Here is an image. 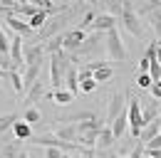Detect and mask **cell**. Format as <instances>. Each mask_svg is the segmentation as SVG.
<instances>
[{"instance_id":"6da1fadb","label":"cell","mask_w":161,"mask_h":158,"mask_svg":"<svg viewBox=\"0 0 161 158\" xmlns=\"http://www.w3.org/2000/svg\"><path fill=\"white\" fill-rule=\"evenodd\" d=\"M102 129H104V126H102L99 116L77 124V146H80V148H92V146H97V138H99Z\"/></svg>"},{"instance_id":"7a4b0ae2","label":"cell","mask_w":161,"mask_h":158,"mask_svg":"<svg viewBox=\"0 0 161 158\" xmlns=\"http://www.w3.org/2000/svg\"><path fill=\"white\" fill-rule=\"evenodd\" d=\"M69 67H72V59H69V55H64V50L57 52V55H50V82H52L55 92L62 89L64 74L69 72Z\"/></svg>"},{"instance_id":"3957f363","label":"cell","mask_w":161,"mask_h":158,"mask_svg":"<svg viewBox=\"0 0 161 158\" xmlns=\"http://www.w3.org/2000/svg\"><path fill=\"white\" fill-rule=\"evenodd\" d=\"M126 114H129V131L139 141L141 131H144V116H141V101L136 97H131L126 101Z\"/></svg>"},{"instance_id":"277c9868","label":"cell","mask_w":161,"mask_h":158,"mask_svg":"<svg viewBox=\"0 0 161 158\" xmlns=\"http://www.w3.org/2000/svg\"><path fill=\"white\" fill-rule=\"evenodd\" d=\"M121 25L129 35L134 37H141L144 35V27H141V18L134 10V3H124V10H121Z\"/></svg>"},{"instance_id":"5b68a950","label":"cell","mask_w":161,"mask_h":158,"mask_svg":"<svg viewBox=\"0 0 161 158\" xmlns=\"http://www.w3.org/2000/svg\"><path fill=\"white\" fill-rule=\"evenodd\" d=\"M104 50H107L109 59H114V62L126 59V50H124V45H121V37H119V32H117V30L107 32V37H104Z\"/></svg>"},{"instance_id":"8992f818","label":"cell","mask_w":161,"mask_h":158,"mask_svg":"<svg viewBox=\"0 0 161 158\" xmlns=\"http://www.w3.org/2000/svg\"><path fill=\"white\" fill-rule=\"evenodd\" d=\"M87 42V32L84 30H69V32H64L62 35V50H67V52H77L82 45Z\"/></svg>"},{"instance_id":"52a82bcc","label":"cell","mask_w":161,"mask_h":158,"mask_svg":"<svg viewBox=\"0 0 161 158\" xmlns=\"http://www.w3.org/2000/svg\"><path fill=\"white\" fill-rule=\"evenodd\" d=\"M124 111H126V99H124V94H112L109 109H107V124L112 126L117 121V116H121Z\"/></svg>"},{"instance_id":"ba28073f","label":"cell","mask_w":161,"mask_h":158,"mask_svg":"<svg viewBox=\"0 0 161 158\" xmlns=\"http://www.w3.org/2000/svg\"><path fill=\"white\" fill-rule=\"evenodd\" d=\"M37 13H40V8H37L35 3H15V5H13V10H8L5 15H13V18H20V20L27 18V22H30Z\"/></svg>"},{"instance_id":"9c48e42d","label":"cell","mask_w":161,"mask_h":158,"mask_svg":"<svg viewBox=\"0 0 161 158\" xmlns=\"http://www.w3.org/2000/svg\"><path fill=\"white\" fill-rule=\"evenodd\" d=\"M5 25L13 30V35H20L22 40L30 37L32 35V27H30V22H25L20 18H13V15H5Z\"/></svg>"},{"instance_id":"30bf717a","label":"cell","mask_w":161,"mask_h":158,"mask_svg":"<svg viewBox=\"0 0 161 158\" xmlns=\"http://www.w3.org/2000/svg\"><path fill=\"white\" fill-rule=\"evenodd\" d=\"M92 30H94V32H102V35H107V32L117 30V18H112L109 13H99L97 20H94V25H92Z\"/></svg>"},{"instance_id":"8fae6325","label":"cell","mask_w":161,"mask_h":158,"mask_svg":"<svg viewBox=\"0 0 161 158\" xmlns=\"http://www.w3.org/2000/svg\"><path fill=\"white\" fill-rule=\"evenodd\" d=\"M55 136L67 141V143H77V124H62V126H57Z\"/></svg>"},{"instance_id":"7c38bea8","label":"cell","mask_w":161,"mask_h":158,"mask_svg":"<svg viewBox=\"0 0 161 158\" xmlns=\"http://www.w3.org/2000/svg\"><path fill=\"white\" fill-rule=\"evenodd\" d=\"M161 134V118H156V121H151L149 126H144V131H141V136H139V143H149V141H154V138Z\"/></svg>"},{"instance_id":"4fadbf2b","label":"cell","mask_w":161,"mask_h":158,"mask_svg":"<svg viewBox=\"0 0 161 158\" xmlns=\"http://www.w3.org/2000/svg\"><path fill=\"white\" fill-rule=\"evenodd\" d=\"M42 94H45V84H42L40 79H37V82H35V84L27 89V97H25V109L35 106V104H37V99H40Z\"/></svg>"},{"instance_id":"5bb4252c","label":"cell","mask_w":161,"mask_h":158,"mask_svg":"<svg viewBox=\"0 0 161 158\" xmlns=\"http://www.w3.org/2000/svg\"><path fill=\"white\" fill-rule=\"evenodd\" d=\"M64 87H67V92H69L72 97L80 92V74H77L75 67H69V72L64 74Z\"/></svg>"},{"instance_id":"9a60e30c","label":"cell","mask_w":161,"mask_h":158,"mask_svg":"<svg viewBox=\"0 0 161 158\" xmlns=\"http://www.w3.org/2000/svg\"><path fill=\"white\" fill-rule=\"evenodd\" d=\"M159 101H149L144 109H141V116H144V126H149L151 121H156L159 118Z\"/></svg>"},{"instance_id":"2e32d148","label":"cell","mask_w":161,"mask_h":158,"mask_svg":"<svg viewBox=\"0 0 161 158\" xmlns=\"http://www.w3.org/2000/svg\"><path fill=\"white\" fill-rule=\"evenodd\" d=\"M114 134H112V126H104L102 129V134H99V138H97V146H99L102 151H107V148H112L114 146Z\"/></svg>"},{"instance_id":"e0dca14e","label":"cell","mask_w":161,"mask_h":158,"mask_svg":"<svg viewBox=\"0 0 161 158\" xmlns=\"http://www.w3.org/2000/svg\"><path fill=\"white\" fill-rule=\"evenodd\" d=\"M13 134H15V141H27V138L32 136V126L25 124V121L20 118V121L13 126Z\"/></svg>"},{"instance_id":"ac0fdd59","label":"cell","mask_w":161,"mask_h":158,"mask_svg":"<svg viewBox=\"0 0 161 158\" xmlns=\"http://www.w3.org/2000/svg\"><path fill=\"white\" fill-rule=\"evenodd\" d=\"M126 124H129V114L124 111V114L117 116V121L112 124V134H114V138H121L124 134H126Z\"/></svg>"},{"instance_id":"d6986e66","label":"cell","mask_w":161,"mask_h":158,"mask_svg":"<svg viewBox=\"0 0 161 158\" xmlns=\"http://www.w3.org/2000/svg\"><path fill=\"white\" fill-rule=\"evenodd\" d=\"M47 97L52 99L55 104H60V106H67V104H72V101H75V97H72V94H69L67 89H57V92H50Z\"/></svg>"},{"instance_id":"ffe728a7","label":"cell","mask_w":161,"mask_h":158,"mask_svg":"<svg viewBox=\"0 0 161 158\" xmlns=\"http://www.w3.org/2000/svg\"><path fill=\"white\" fill-rule=\"evenodd\" d=\"M18 121H20L18 114H3V116H0V134H5L8 129H13Z\"/></svg>"},{"instance_id":"44dd1931","label":"cell","mask_w":161,"mask_h":158,"mask_svg":"<svg viewBox=\"0 0 161 158\" xmlns=\"http://www.w3.org/2000/svg\"><path fill=\"white\" fill-rule=\"evenodd\" d=\"M40 118H42V114H40V109L37 106H30V109H25V114H22V121L25 124H40Z\"/></svg>"},{"instance_id":"7402d4cb","label":"cell","mask_w":161,"mask_h":158,"mask_svg":"<svg viewBox=\"0 0 161 158\" xmlns=\"http://www.w3.org/2000/svg\"><path fill=\"white\" fill-rule=\"evenodd\" d=\"M42 47H45V52H50V55H57V52H62V35H57V37L47 40V42H42Z\"/></svg>"},{"instance_id":"603a6c76","label":"cell","mask_w":161,"mask_h":158,"mask_svg":"<svg viewBox=\"0 0 161 158\" xmlns=\"http://www.w3.org/2000/svg\"><path fill=\"white\" fill-rule=\"evenodd\" d=\"M112 74H114V69H112V67H109V64H104V67H99V69H97V72H94V82H97V84H102V82H109V79H112Z\"/></svg>"},{"instance_id":"cb8c5ba5","label":"cell","mask_w":161,"mask_h":158,"mask_svg":"<svg viewBox=\"0 0 161 158\" xmlns=\"http://www.w3.org/2000/svg\"><path fill=\"white\" fill-rule=\"evenodd\" d=\"M149 25L154 27V32H156V35H161V3L156 5V10L149 15Z\"/></svg>"},{"instance_id":"d4e9b609","label":"cell","mask_w":161,"mask_h":158,"mask_svg":"<svg viewBox=\"0 0 161 158\" xmlns=\"http://www.w3.org/2000/svg\"><path fill=\"white\" fill-rule=\"evenodd\" d=\"M47 18H50V15H47L45 10H40L35 18L30 20V27H32V30H45V25H47Z\"/></svg>"},{"instance_id":"484cf974","label":"cell","mask_w":161,"mask_h":158,"mask_svg":"<svg viewBox=\"0 0 161 158\" xmlns=\"http://www.w3.org/2000/svg\"><path fill=\"white\" fill-rule=\"evenodd\" d=\"M8 79H10V84H13V89H15L18 94L25 92V84H22V74L20 72H8Z\"/></svg>"},{"instance_id":"4316f807","label":"cell","mask_w":161,"mask_h":158,"mask_svg":"<svg viewBox=\"0 0 161 158\" xmlns=\"http://www.w3.org/2000/svg\"><path fill=\"white\" fill-rule=\"evenodd\" d=\"M0 55H10V35L0 27Z\"/></svg>"},{"instance_id":"83f0119b","label":"cell","mask_w":161,"mask_h":158,"mask_svg":"<svg viewBox=\"0 0 161 158\" xmlns=\"http://www.w3.org/2000/svg\"><path fill=\"white\" fill-rule=\"evenodd\" d=\"M121 10H124V3H107V13L112 18H121Z\"/></svg>"},{"instance_id":"f1b7e54d","label":"cell","mask_w":161,"mask_h":158,"mask_svg":"<svg viewBox=\"0 0 161 158\" xmlns=\"http://www.w3.org/2000/svg\"><path fill=\"white\" fill-rule=\"evenodd\" d=\"M136 84H139L141 89H149V92H151V87H154V79L149 77V74H139V79H136Z\"/></svg>"},{"instance_id":"f546056e","label":"cell","mask_w":161,"mask_h":158,"mask_svg":"<svg viewBox=\"0 0 161 158\" xmlns=\"http://www.w3.org/2000/svg\"><path fill=\"white\" fill-rule=\"evenodd\" d=\"M94 89H97V82H94V79L80 82V92H84V94H89V92H94Z\"/></svg>"},{"instance_id":"4dcf8cb0","label":"cell","mask_w":161,"mask_h":158,"mask_svg":"<svg viewBox=\"0 0 161 158\" xmlns=\"http://www.w3.org/2000/svg\"><path fill=\"white\" fill-rule=\"evenodd\" d=\"M151 151H161V134L154 138V141H149V143H146V153H151Z\"/></svg>"},{"instance_id":"1f68e13d","label":"cell","mask_w":161,"mask_h":158,"mask_svg":"<svg viewBox=\"0 0 161 158\" xmlns=\"http://www.w3.org/2000/svg\"><path fill=\"white\" fill-rule=\"evenodd\" d=\"M151 97H154V101L161 104V82H156V84L151 87Z\"/></svg>"},{"instance_id":"d6a6232c","label":"cell","mask_w":161,"mask_h":158,"mask_svg":"<svg viewBox=\"0 0 161 158\" xmlns=\"http://www.w3.org/2000/svg\"><path fill=\"white\" fill-rule=\"evenodd\" d=\"M45 158H62L60 148H45Z\"/></svg>"},{"instance_id":"836d02e7","label":"cell","mask_w":161,"mask_h":158,"mask_svg":"<svg viewBox=\"0 0 161 158\" xmlns=\"http://www.w3.org/2000/svg\"><path fill=\"white\" fill-rule=\"evenodd\" d=\"M146 158H161V151H151V153H146Z\"/></svg>"},{"instance_id":"e575fe53","label":"cell","mask_w":161,"mask_h":158,"mask_svg":"<svg viewBox=\"0 0 161 158\" xmlns=\"http://www.w3.org/2000/svg\"><path fill=\"white\" fill-rule=\"evenodd\" d=\"M18 158H30V156H27V151H20V156H18Z\"/></svg>"},{"instance_id":"d590c367","label":"cell","mask_w":161,"mask_h":158,"mask_svg":"<svg viewBox=\"0 0 161 158\" xmlns=\"http://www.w3.org/2000/svg\"><path fill=\"white\" fill-rule=\"evenodd\" d=\"M5 77H8V72H3V69H0V82H3Z\"/></svg>"},{"instance_id":"8d00e7d4","label":"cell","mask_w":161,"mask_h":158,"mask_svg":"<svg viewBox=\"0 0 161 158\" xmlns=\"http://www.w3.org/2000/svg\"><path fill=\"white\" fill-rule=\"evenodd\" d=\"M62 158H69V153H62Z\"/></svg>"},{"instance_id":"74e56055","label":"cell","mask_w":161,"mask_h":158,"mask_svg":"<svg viewBox=\"0 0 161 158\" xmlns=\"http://www.w3.org/2000/svg\"><path fill=\"white\" fill-rule=\"evenodd\" d=\"M159 118H161V106H159Z\"/></svg>"},{"instance_id":"f35d334b","label":"cell","mask_w":161,"mask_h":158,"mask_svg":"<svg viewBox=\"0 0 161 158\" xmlns=\"http://www.w3.org/2000/svg\"><path fill=\"white\" fill-rule=\"evenodd\" d=\"M117 158H129V156H117Z\"/></svg>"}]
</instances>
